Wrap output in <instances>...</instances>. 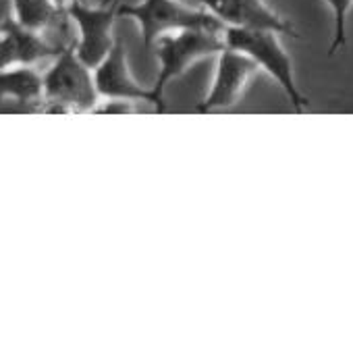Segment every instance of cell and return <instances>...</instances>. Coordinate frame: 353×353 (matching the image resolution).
<instances>
[{"mask_svg": "<svg viewBox=\"0 0 353 353\" xmlns=\"http://www.w3.org/2000/svg\"><path fill=\"white\" fill-rule=\"evenodd\" d=\"M98 100L94 71L81 63L75 46H67L44 75V98L32 108L40 112H92Z\"/></svg>", "mask_w": 353, "mask_h": 353, "instance_id": "6da1fadb", "label": "cell"}, {"mask_svg": "<svg viewBox=\"0 0 353 353\" xmlns=\"http://www.w3.org/2000/svg\"><path fill=\"white\" fill-rule=\"evenodd\" d=\"M227 48L225 32H212V30H181L164 34L156 40L154 50L160 63V71L156 77V83L152 88L158 112L166 110L164 104V90L166 85L181 77L194 63L206 57L221 54Z\"/></svg>", "mask_w": 353, "mask_h": 353, "instance_id": "7a4b0ae2", "label": "cell"}, {"mask_svg": "<svg viewBox=\"0 0 353 353\" xmlns=\"http://www.w3.org/2000/svg\"><path fill=\"white\" fill-rule=\"evenodd\" d=\"M119 17H129L139 23L145 48H154L160 36L181 30H227L210 11L188 7L181 0H141L137 5H119Z\"/></svg>", "mask_w": 353, "mask_h": 353, "instance_id": "3957f363", "label": "cell"}, {"mask_svg": "<svg viewBox=\"0 0 353 353\" xmlns=\"http://www.w3.org/2000/svg\"><path fill=\"white\" fill-rule=\"evenodd\" d=\"M281 34L270 30H248V28H227L225 30V42L229 48L245 52L260 69H264L289 96L293 108L301 112L307 106V98L299 92L295 77H293V65L283 48Z\"/></svg>", "mask_w": 353, "mask_h": 353, "instance_id": "277c9868", "label": "cell"}, {"mask_svg": "<svg viewBox=\"0 0 353 353\" xmlns=\"http://www.w3.org/2000/svg\"><path fill=\"white\" fill-rule=\"evenodd\" d=\"M119 0H110L104 7H90V3H81V0H73L67 5V13L79 34L75 52L92 71L106 59L117 42L112 30L119 17Z\"/></svg>", "mask_w": 353, "mask_h": 353, "instance_id": "5b68a950", "label": "cell"}, {"mask_svg": "<svg viewBox=\"0 0 353 353\" xmlns=\"http://www.w3.org/2000/svg\"><path fill=\"white\" fill-rule=\"evenodd\" d=\"M258 71H260V67L245 52L227 46L219 54V69H216L214 83H212L208 96L204 98V102H200L196 106V110L212 112V110H223V108L235 106L239 102L245 85Z\"/></svg>", "mask_w": 353, "mask_h": 353, "instance_id": "8992f818", "label": "cell"}, {"mask_svg": "<svg viewBox=\"0 0 353 353\" xmlns=\"http://www.w3.org/2000/svg\"><path fill=\"white\" fill-rule=\"evenodd\" d=\"M196 3L219 17L227 28L270 30L281 36L299 38L293 23L272 11L264 0H196Z\"/></svg>", "mask_w": 353, "mask_h": 353, "instance_id": "52a82bcc", "label": "cell"}, {"mask_svg": "<svg viewBox=\"0 0 353 353\" xmlns=\"http://www.w3.org/2000/svg\"><path fill=\"white\" fill-rule=\"evenodd\" d=\"M61 52L63 46L48 42L40 32L23 28L15 17H7L0 23V69L34 65L38 61L57 59Z\"/></svg>", "mask_w": 353, "mask_h": 353, "instance_id": "ba28073f", "label": "cell"}, {"mask_svg": "<svg viewBox=\"0 0 353 353\" xmlns=\"http://www.w3.org/2000/svg\"><path fill=\"white\" fill-rule=\"evenodd\" d=\"M94 83L100 94V98H129L135 102H152L154 110L158 112V104L152 90H143L137 85V81L129 73L127 65V50L123 40L117 38L112 50L106 54V59L94 69Z\"/></svg>", "mask_w": 353, "mask_h": 353, "instance_id": "9c48e42d", "label": "cell"}, {"mask_svg": "<svg viewBox=\"0 0 353 353\" xmlns=\"http://www.w3.org/2000/svg\"><path fill=\"white\" fill-rule=\"evenodd\" d=\"M44 98V75L32 65H15L0 69V104L15 100L23 106H34Z\"/></svg>", "mask_w": 353, "mask_h": 353, "instance_id": "30bf717a", "label": "cell"}, {"mask_svg": "<svg viewBox=\"0 0 353 353\" xmlns=\"http://www.w3.org/2000/svg\"><path fill=\"white\" fill-rule=\"evenodd\" d=\"M13 17L28 30L46 32L63 28L71 17L54 0H13Z\"/></svg>", "mask_w": 353, "mask_h": 353, "instance_id": "8fae6325", "label": "cell"}, {"mask_svg": "<svg viewBox=\"0 0 353 353\" xmlns=\"http://www.w3.org/2000/svg\"><path fill=\"white\" fill-rule=\"evenodd\" d=\"M334 13V38L328 48V57L336 54L347 46V15L353 7V0H324Z\"/></svg>", "mask_w": 353, "mask_h": 353, "instance_id": "7c38bea8", "label": "cell"}, {"mask_svg": "<svg viewBox=\"0 0 353 353\" xmlns=\"http://www.w3.org/2000/svg\"><path fill=\"white\" fill-rule=\"evenodd\" d=\"M135 100L129 98H100L92 112H133Z\"/></svg>", "mask_w": 353, "mask_h": 353, "instance_id": "4fadbf2b", "label": "cell"}, {"mask_svg": "<svg viewBox=\"0 0 353 353\" xmlns=\"http://www.w3.org/2000/svg\"><path fill=\"white\" fill-rule=\"evenodd\" d=\"M54 3H57L59 7L67 9V5H69V3H73V0H54ZM81 3H88V0H81Z\"/></svg>", "mask_w": 353, "mask_h": 353, "instance_id": "5bb4252c", "label": "cell"}]
</instances>
